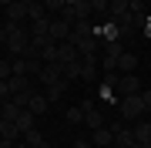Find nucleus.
<instances>
[{
	"mask_svg": "<svg viewBox=\"0 0 151 148\" xmlns=\"http://www.w3.org/2000/svg\"><path fill=\"white\" fill-rule=\"evenodd\" d=\"M4 30H7V51H10L14 57H24V54H27V47H30V34L24 30L20 24H14V20H7Z\"/></svg>",
	"mask_w": 151,
	"mask_h": 148,
	"instance_id": "f257e3e1",
	"label": "nucleus"
},
{
	"mask_svg": "<svg viewBox=\"0 0 151 148\" xmlns=\"http://www.w3.org/2000/svg\"><path fill=\"white\" fill-rule=\"evenodd\" d=\"M145 20H148L145 14H124L121 20H118V30H121V37H131V34H141V30H145Z\"/></svg>",
	"mask_w": 151,
	"mask_h": 148,
	"instance_id": "f03ea898",
	"label": "nucleus"
},
{
	"mask_svg": "<svg viewBox=\"0 0 151 148\" xmlns=\"http://www.w3.org/2000/svg\"><path fill=\"white\" fill-rule=\"evenodd\" d=\"M121 115L128 118V121H134L145 115V101H141V94H124L121 98Z\"/></svg>",
	"mask_w": 151,
	"mask_h": 148,
	"instance_id": "7ed1b4c3",
	"label": "nucleus"
},
{
	"mask_svg": "<svg viewBox=\"0 0 151 148\" xmlns=\"http://www.w3.org/2000/svg\"><path fill=\"white\" fill-rule=\"evenodd\" d=\"M60 77H64V64H60V61H50V64H44V71H40V81H44V88L57 84Z\"/></svg>",
	"mask_w": 151,
	"mask_h": 148,
	"instance_id": "20e7f679",
	"label": "nucleus"
},
{
	"mask_svg": "<svg viewBox=\"0 0 151 148\" xmlns=\"http://www.w3.org/2000/svg\"><path fill=\"white\" fill-rule=\"evenodd\" d=\"M114 128H118V125H114ZM114 128H94V131H91V145L94 148H108V145H114Z\"/></svg>",
	"mask_w": 151,
	"mask_h": 148,
	"instance_id": "39448f33",
	"label": "nucleus"
},
{
	"mask_svg": "<svg viewBox=\"0 0 151 148\" xmlns=\"http://www.w3.org/2000/svg\"><path fill=\"white\" fill-rule=\"evenodd\" d=\"M70 27H74V24L64 20V17H60V20H50V37H54L57 44H64V40L70 37Z\"/></svg>",
	"mask_w": 151,
	"mask_h": 148,
	"instance_id": "423d86ee",
	"label": "nucleus"
},
{
	"mask_svg": "<svg viewBox=\"0 0 151 148\" xmlns=\"http://www.w3.org/2000/svg\"><path fill=\"white\" fill-rule=\"evenodd\" d=\"M118 91H121V94H141L138 74H121V77H118Z\"/></svg>",
	"mask_w": 151,
	"mask_h": 148,
	"instance_id": "0eeeda50",
	"label": "nucleus"
},
{
	"mask_svg": "<svg viewBox=\"0 0 151 148\" xmlns=\"http://www.w3.org/2000/svg\"><path fill=\"white\" fill-rule=\"evenodd\" d=\"M131 145H134V128L118 125L114 128V148H131Z\"/></svg>",
	"mask_w": 151,
	"mask_h": 148,
	"instance_id": "6e6552de",
	"label": "nucleus"
},
{
	"mask_svg": "<svg viewBox=\"0 0 151 148\" xmlns=\"http://www.w3.org/2000/svg\"><path fill=\"white\" fill-rule=\"evenodd\" d=\"M57 61H60V64H70V61H81V51H77L74 44H70V40H64V44L57 47Z\"/></svg>",
	"mask_w": 151,
	"mask_h": 148,
	"instance_id": "1a4fd4ad",
	"label": "nucleus"
},
{
	"mask_svg": "<svg viewBox=\"0 0 151 148\" xmlns=\"http://www.w3.org/2000/svg\"><path fill=\"white\" fill-rule=\"evenodd\" d=\"M27 7H30V0H17V4H10V7H7V20L20 24L24 17H27Z\"/></svg>",
	"mask_w": 151,
	"mask_h": 148,
	"instance_id": "9d476101",
	"label": "nucleus"
},
{
	"mask_svg": "<svg viewBox=\"0 0 151 148\" xmlns=\"http://www.w3.org/2000/svg\"><path fill=\"white\" fill-rule=\"evenodd\" d=\"M134 67H138V54L124 51V54L118 57V71H121V74H134Z\"/></svg>",
	"mask_w": 151,
	"mask_h": 148,
	"instance_id": "9b49d317",
	"label": "nucleus"
},
{
	"mask_svg": "<svg viewBox=\"0 0 151 148\" xmlns=\"http://www.w3.org/2000/svg\"><path fill=\"white\" fill-rule=\"evenodd\" d=\"M7 84H10V94L30 91V77H27V74H10V77H7Z\"/></svg>",
	"mask_w": 151,
	"mask_h": 148,
	"instance_id": "f8f14e48",
	"label": "nucleus"
},
{
	"mask_svg": "<svg viewBox=\"0 0 151 148\" xmlns=\"http://www.w3.org/2000/svg\"><path fill=\"white\" fill-rule=\"evenodd\" d=\"M124 14H131V0H111V7H108V17L121 20Z\"/></svg>",
	"mask_w": 151,
	"mask_h": 148,
	"instance_id": "ddd939ff",
	"label": "nucleus"
},
{
	"mask_svg": "<svg viewBox=\"0 0 151 148\" xmlns=\"http://www.w3.org/2000/svg\"><path fill=\"white\" fill-rule=\"evenodd\" d=\"M47 108H50L47 94H34V98H30V104H27V111H34V115H47Z\"/></svg>",
	"mask_w": 151,
	"mask_h": 148,
	"instance_id": "4468645a",
	"label": "nucleus"
},
{
	"mask_svg": "<svg viewBox=\"0 0 151 148\" xmlns=\"http://www.w3.org/2000/svg\"><path fill=\"white\" fill-rule=\"evenodd\" d=\"M81 77H84V81H94V77H97V64H94V57H81Z\"/></svg>",
	"mask_w": 151,
	"mask_h": 148,
	"instance_id": "2eb2a0df",
	"label": "nucleus"
},
{
	"mask_svg": "<svg viewBox=\"0 0 151 148\" xmlns=\"http://www.w3.org/2000/svg\"><path fill=\"white\" fill-rule=\"evenodd\" d=\"M17 131H20V128H17V121H7V118H0V138H17Z\"/></svg>",
	"mask_w": 151,
	"mask_h": 148,
	"instance_id": "dca6fc26",
	"label": "nucleus"
},
{
	"mask_svg": "<svg viewBox=\"0 0 151 148\" xmlns=\"http://www.w3.org/2000/svg\"><path fill=\"white\" fill-rule=\"evenodd\" d=\"M34 118H37V115H34V111H27V108H24L20 115H17V128H20V131H30V128H34Z\"/></svg>",
	"mask_w": 151,
	"mask_h": 148,
	"instance_id": "f3484780",
	"label": "nucleus"
},
{
	"mask_svg": "<svg viewBox=\"0 0 151 148\" xmlns=\"http://www.w3.org/2000/svg\"><path fill=\"white\" fill-rule=\"evenodd\" d=\"M67 84H70V81H67V77H60V81H57V84H50V88H47V101H57V98H60V94H64V91H67Z\"/></svg>",
	"mask_w": 151,
	"mask_h": 148,
	"instance_id": "a211bd4d",
	"label": "nucleus"
},
{
	"mask_svg": "<svg viewBox=\"0 0 151 148\" xmlns=\"http://www.w3.org/2000/svg\"><path fill=\"white\" fill-rule=\"evenodd\" d=\"M84 125L91 128V131H94V128H101V125H104V121H101V111H94V108H87V111H84Z\"/></svg>",
	"mask_w": 151,
	"mask_h": 148,
	"instance_id": "6ab92c4d",
	"label": "nucleus"
},
{
	"mask_svg": "<svg viewBox=\"0 0 151 148\" xmlns=\"http://www.w3.org/2000/svg\"><path fill=\"white\" fill-rule=\"evenodd\" d=\"M44 10H47L44 4H37V0H30V7H27V17H30V20H47V14H44Z\"/></svg>",
	"mask_w": 151,
	"mask_h": 148,
	"instance_id": "aec40b11",
	"label": "nucleus"
},
{
	"mask_svg": "<svg viewBox=\"0 0 151 148\" xmlns=\"http://www.w3.org/2000/svg\"><path fill=\"white\" fill-rule=\"evenodd\" d=\"M134 142H151V121H141L134 128Z\"/></svg>",
	"mask_w": 151,
	"mask_h": 148,
	"instance_id": "412c9836",
	"label": "nucleus"
},
{
	"mask_svg": "<svg viewBox=\"0 0 151 148\" xmlns=\"http://www.w3.org/2000/svg\"><path fill=\"white\" fill-rule=\"evenodd\" d=\"M24 142H27L30 148H37V145H47V142H44V135L37 131V128H30V131H24Z\"/></svg>",
	"mask_w": 151,
	"mask_h": 148,
	"instance_id": "4be33fe9",
	"label": "nucleus"
},
{
	"mask_svg": "<svg viewBox=\"0 0 151 148\" xmlns=\"http://www.w3.org/2000/svg\"><path fill=\"white\" fill-rule=\"evenodd\" d=\"M30 98H34V91H17V94H10V101L17 104V108H27Z\"/></svg>",
	"mask_w": 151,
	"mask_h": 148,
	"instance_id": "5701e85b",
	"label": "nucleus"
},
{
	"mask_svg": "<svg viewBox=\"0 0 151 148\" xmlns=\"http://www.w3.org/2000/svg\"><path fill=\"white\" fill-rule=\"evenodd\" d=\"M0 104H4V118H7V121H17V115L24 111V108H17L14 101H0Z\"/></svg>",
	"mask_w": 151,
	"mask_h": 148,
	"instance_id": "b1692460",
	"label": "nucleus"
},
{
	"mask_svg": "<svg viewBox=\"0 0 151 148\" xmlns=\"http://www.w3.org/2000/svg\"><path fill=\"white\" fill-rule=\"evenodd\" d=\"M108 7H111V0H91V10L97 17H104V20H108Z\"/></svg>",
	"mask_w": 151,
	"mask_h": 148,
	"instance_id": "393cba45",
	"label": "nucleus"
},
{
	"mask_svg": "<svg viewBox=\"0 0 151 148\" xmlns=\"http://www.w3.org/2000/svg\"><path fill=\"white\" fill-rule=\"evenodd\" d=\"M64 77H67V81L81 77V61H70V64H64Z\"/></svg>",
	"mask_w": 151,
	"mask_h": 148,
	"instance_id": "a878e982",
	"label": "nucleus"
},
{
	"mask_svg": "<svg viewBox=\"0 0 151 148\" xmlns=\"http://www.w3.org/2000/svg\"><path fill=\"white\" fill-rule=\"evenodd\" d=\"M67 121H70V125H81V121H84V108H81V104H77V108H67Z\"/></svg>",
	"mask_w": 151,
	"mask_h": 148,
	"instance_id": "bb28decb",
	"label": "nucleus"
},
{
	"mask_svg": "<svg viewBox=\"0 0 151 148\" xmlns=\"http://www.w3.org/2000/svg\"><path fill=\"white\" fill-rule=\"evenodd\" d=\"M10 71H14V74H27V57H14V61H10ZM27 77H30V74H27Z\"/></svg>",
	"mask_w": 151,
	"mask_h": 148,
	"instance_id": "cd10ccee",
	"label": "nucleus"
},
{
	"mask_svg": "<svg viewBox=\"0 0 151 148\" xmlns=\"http://www.w3.org/2000/svg\"><path fill=\"white\" fill-rule=\"evenodd\" d=\"M101 67H104V71H118V57H108V54H104V61H101Z\"/></svg>",
	"mask_w": 151,
	"mask_h": 148,
	"instance_id": "c85d7f7f",
	"label": "nucleus"
},
{
	"mask_svg": "<svg viewBox=\"0 0 151 148\" xmlns=\"http://www.w3.org/2000/svg\"><path fill=\"white\" fill-rule=\"evenodd\" d=\"M64 4H67V0H44L47 10H64Z\"/></svg>",
	"mask_w": 151,
	"mask_h": 148,
	"instance_id": "c756f323",
	"label": "nucleus"
},
{
	"mask_svg": "<svg viewBox=\"0 0 151 148\" xmlns=\"http://www.w3.org/2000/svg\"><path fill=\"white\" fill-rule=\"evenodd\" d=\"M14 71H10V61H0V81H7Z\"/></svg>",
	"mask_w": 151,
	"mask_h": 148,
	"instance_id": "7c9ffc66",
	"label": "nucleus"
},
{
	"mask_svg": "<svg viewBox=\"0 0 151 148\" xmlns=\"http://www.w3.org/2000/svg\"><path fill=\"white\" fill-rule=\"evenodd\" d=\"M0 101H10V84L0 81Z\"/></svg>",
	"mask_w": 151,
	"mask_h": 148,
	"instance_id": "2f4dec72",
	"label": "nucleus"
},
{
	"mask_svg": "<svg viewBox=\"0 0 151 148\" xmlns=\"http://www.w3.org/2000/svg\"><path fill=\"white\" fill-rule=\"evenodd\" d=\"M141 101H145V111H151V91H141Z\"/></svg>",
	"mask_w": 151,
	"mask_h": 148,
	"instance_id": "473e14b6",
	"label": "nucleus"
},
{
	"mask_svg": "<svg viewBox=\"0 0 151 148\" xmlns=\"http://www.w3.org/2000/svg\"><path fill=\"white\" fill-rule=\"evenodd\" d=\"M74 148H94L91 142H84V138H77V142H74Z\"/></svg>",
	"mask_w": 151,
	"mask_h": 148,
	"instance_id": "72a5a7b5",
	"label": "nucleus"
},
{
	"mask_svg": "<svg viewBox=\"0 0 151 148\" xmlns=\"http://www.w3.org/2000/svg\"><path fill=\"white\" fill-rule=\"evenodd\" d=\"M0 47H7V30L0 27Z\"/></svg>",
	"mask_w": 151,
	"mask_h": 148,
	"instance_id": "f704fd0d",
	"label": "nucleus"
},
{
	"mask_svg": "<svg viewBox=\"0 0 151 148\" xmlns=\"http://www.w3.org/2000/svg\"><path fill=\"white\" fill-rule=\"evenodd\" d=\"M0 148H14V142L10 138H0Z\"/></svg>",
	"mask_w": 151,
	"mask_h": 148,
	"instance_id": "c9c22d12",
	"label": "nucleus"
},
{
	"mask_svg": "<svg viewBox=\"0 0 151 148\" xmlns=\"http://www.w3.org/2000/svg\"><path fill=\"white\" fill-rule=\"evenodd\" d=\"M131 148H151V142H134Z\"/></svg>",
	"mask_w": 151,
	"mask_h": 148,
	"instance_id": "e433bc0d",
	"label": "nucleus"
},
{
	"mask_svg": "<svg viewBox=\"0 0 151 148\" xmlns=\"http://www.w3.org/2000/svg\"><path fill=\"white\" fill-rule=\"evenodd\" d=\"M10 4H17V0H0V7H4V10H7V7H10Z\"/></svg>",
	"mask_w": 151,
	"mask_h": 148,
	"instance_id": "4c0bfd02",
	"label": "nucleus"
},
{
	"mask_svg": "<svg viewBox=\"0 0 151 148\" xmlns=\"http://www.w3.org/2000/svg\"><path fill=\"white\" fill-rule=\"evenodd\" d=\"M14 148H30V145H27V142H24V145H14Z\"/></svg>",
	"mask_w": 151,
	"mask_h": 148,
	"instance_id": "58836bf2",
	"label": "nucleus"
},
{
	"mask_svg": "<svg viewBox=\"0 0 151 148\" xmlns=\"http://www.w3.org/2000/svg\"><path fill=\"white\" fill-rule=\"evenodd\" d=\"M0 118H4V104H0Z\"/></svg>",
	"mask_w": 151,
	"mask_h": 148,
	"instance_id": "ea45409f",
	"label": "nucleus"
},
{
	"mask_svg": "<svg viewBox=\"0 0 151 148\" xmlns=\"http://www.w3.org/2000/svg\"><path fill=\"white\" fill-rule=\"evenodd\" d=\"M67 4H81V0H67Z\"/></svg>",
	"mask_w": 151,
	"mask_h": 148,
	"instance_id": "a19ab883",
	"label": "nucleus"
},
{
	"mask_svg": "<svg viewBox=\"0 0 151 148\" xmlns=\"http://www.w3.org/2000/svg\"><path fill=\"white\" fill-rule=\"evenodd\" d=\"M148 4H151V0H148Z\"/></svg>",
	"mask_w": 151,
	"mask_h": 148,
	"instance_id": "79ce46f5",
	"label": "nucleus"
}]
</instances>
